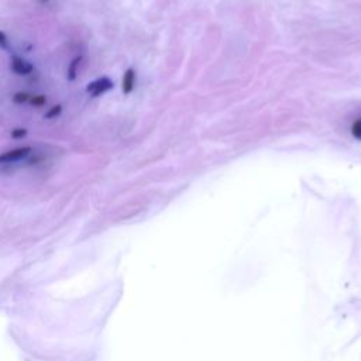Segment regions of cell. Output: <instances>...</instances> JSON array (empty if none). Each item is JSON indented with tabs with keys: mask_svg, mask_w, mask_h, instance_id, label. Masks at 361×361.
<instances>
[{
	"mask_svg": "<svg viewBox=\"0 0 361 361\" xmlns=\"http://www.w3.org/2000/svg\"><path fill=\"white\" fill-rule=\"evenodd\" d=\"M12 69H13L17 75H28V73L33 72L34 66L31 62H28L26 59L14 57V58L12 59Z\"/></svg>",
	"mask_w": 361,
	"mask_h": 361,
	"instance_id": "cell-3",
	"label": "cell"
},
{
	"mask_svg": "<svg viewBox=\"0 0 361 361\" xmlns=\"http://www.w3.org/2000/svg\"><path fill=\"white\" fill-rule=\"evenodd\" d=\"M351 136L355 140H360L361 141V117L357 118L354 123L351 125Z\"/></svg>",
	"mask_w": 361,
	"mask_h": 361,
	"instance_id": "cell-6",
	"label": "cell"
},
{
	"mask_svg": "<svg viewBox=\"0 0 361 361\" xmlns=\"http://www.w3.org/2000/svg\"><path fill=\"white\" fill-rule=\"evenodd\" d=\"M134 85H136V72L134 69H127L125 72V76H123V85H122V89H123V93L125 95H130L134 89Z\"/></svg>",
	"mask_w": 361,
	"mask_h": 361,
	"instance_id": "cell-4",
	"label": "cell"
},
{
	"mask_svg": "<svg viewBox=\"0 0 361 361\" xmlns=\"http://www.w3.org/2000/svg\"><path fill=\"white\" fill-rule=\"evenodd\" d=\"M30 98H31V95H28V93L17 92L13 96V102L14 103H19V105H21V103H26V102H28V100H30Z\"/></svg>",
	"mask_w": 361,
	"mask_h": 361,
	"instance_id": "cell-8",
	"label": "cell"
},
{
	"mask_svg": "<svg viewBox=\"0 0 361 361\" xmlns=\"http://www.w3.org/2000/svg\"><path fill=\"white\" fill-rule=\"evenodd\" d=\"M113 88V82L109 78H99L96 81H93L91 84H88L86 86V92L91 93L93 98H98L100 95H103L107 91H110Z\"/></svg>",
	"mask_w": 361,
	"mask_h": 361,
	"instance_id": "cell-1",
	"label": "cell"
},
{
	"mask_svg": "<svg viewBox=\"0 0 361 361\" xmlns=\"http://www.w3.org/2000/svg\"><path fill=\"white\" fill-rule=\"evenodd\" d=\"M0 47H2V48H7V47H9L6 34L3 33V31H0Z\"/></svg>",
	"mask_w": 361,
	"mask_h": 361,
	"instance_id": "cell-11",
	"label": "cell"
},
{
	"mask_svg": "<svg viewBox=\"0 0 361 361\" xmlns=\"http://www.w3.org/2000/svg\"><path fill=\"white\" fill-rule=\"evenodd\" d=\"M82 59H84V57H82V55H79V57H76V58L72 59V62H71V64H69V66H68V73H66L68 81H73V79L76 78V75H78V66H79V64L82 62Z\"/></svg>",
	"mask_w": 361,
	"mask_h": 361,
	"instance_id": "cell-5",
	"label": "cell"
},
{
	"mask_svg": "<svg viewBox=\"0 0 361 361\" xmlns=\"http://www.w3.org/2000/svg\"><path fill=\"white\" fill-rule=\"evenodd\" d=\"M61 112H62V106L61 105L53 106V107H51V109H50V110H48L46 114H44V118H48V120H50V118H55L57 116H59V114H61Z\"/></svg>",
	"mask_w": 361,
	"mask_h": 361,
	"instance_id": "cell-7",
	"label": "cell"
},
{
	"mask_svg": "<svg viewBox=\"0 0 361 361\" xmlns=\"http://www.w3.org/2000/svg\"><path fill=\"white\" fill-rule=\"evenodd\" d=\"M30 102H31V105L33 106H37V107H38V106L46 105L47 98L44 95H34V96L30 98Z\"/></svg>",
	"mask_w": 361,
	"mask_h": 361,
	"instance_id": "cell-9",
	"label": "cell"
},
{
	"mask_svg": "<svg viewBox=\"0 0 361 361\" xmlns=\"http://www.w3.org/2000/svg\"><path fill=\"white\" fill-rule=\"evenodd\" d=\"M33 151L31 147H21V148H16L12 151H7L5 154L0 155V164H10L14 161H19L26 158L27 155H30V152Z\"/></svg>",
	"mask_w": 361,
	"mask_h": 361,
	"instance_id": "cell-2",
	"label": "cell"
},
{
	"mask_svg": "<svg viewBox=\"0 0 361 361\" xmlns=\"http://www.w3.org/2000/svg\"><path fill=\"white\" fill-rule=\"evenodd\" d=\"M27 136L26 129H14L12 130V137L13 138H23Z\"/></svg>",
	"mask_w": 361,
	"mask_h": 361,
	"instance_id": "cell-10",
	"label": "cell"
}]
</instances>
